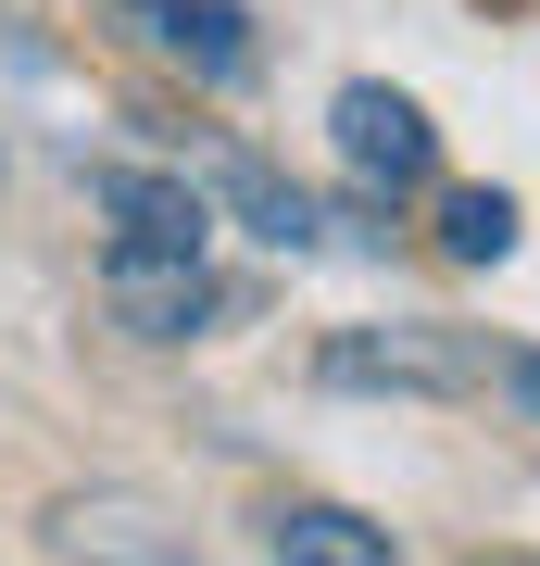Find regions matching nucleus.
Returning a JSON list of instances; mask_svg holds the SVG:
<instances>
[{"label":"nucleus","mask_w":540,"mask_h":566,"mask_svg":"<svg viewBox=\"0 0 540 566\" xmlns=\"http://www.w3.org/2000/svg\"><path fill=\"white\" fill-rule=\"evenodd\" d=\"M39 554L51 566H201L189 516L139 479H88V491H51L39 504Z\"/></svg>","instance_id":"1"},{"label":"nucleus","mask_w":540,"mask_h":566,"mask_svg":"<svg viewBox=\"0 0 540 566\" xmlns=\"http://www.w3.org/2000/svg\"><path fill=\"white\" fill-rule=\"evenodd\" d=\"M327 390H490V340L478 327H441V315H390V327H340L315 353Z\"/></svg>","instance_id":"2"},{"label":"nucleus","mask_w":540,"mask_h":566,"mask_svg":"<svg viewBox=\"0 0 540 566\" xmlns=\"http://www.w3.org/2000/svg\"><path fill=\"white\" fill-rule=\"evenodd\" d=\"M327 126H340V164L378 189V202H402V189H427V177H441V126L402 102L390 76H352L340 102H327Z\"/></svg>","instance_id":"3"},{"label":"nucleus","mask_w":540,"mask_h":566,"mask_svg":"<svg viewBox=\"0 0 540 566\" xmlns=\"http://www.w3.org/2000/svg\"><path fill=\"white\" fill-rule=\"evenodd\" d=\"M114 25L139 51H163L177 76H201V88H240L264 63V25L240 13V0H114Z\"/></svg>","instance_id":"4"},{"label":"nucleus","mask_w":540,"mask_h":566,"mask_svg":"<svg viewBox=\"0 0 540 566\" xmlns=\"http://www.w3.org/2000/svg\"><path fill=\"white\" fill-rule=\"evenodd\" d=\"M100 214H114V252H177L201 264V240H214V202H201L189 177H151V164H100Z\"/></svg>","instance_id":"5"},{"label":"nucleus","mask_w":540,"mask_h":566,"mask_svg":"<svg viewBox=\"0 0 540 566\" xmlns=\"http://www.w3.org/2000/svg\"><path fill=\"white\" fill-rule=\"evenodd\" d=\"M100 303H114L126 340H201L214 315V264H177V252H114L100 264Z\"/></svg>","instance_id":"6"},{"label":"nucleus","mask_w":540,"mask_h":566,"mask_svg":"<svg viewBox=\"0 0 540 566\" xmlns=\"http://www.w3.org/2000/svg\"><path fill=\"white\" fill-rule=\"evenodd\" d=\"M201 189H214V202L240 214L264 252H315V240H327V214L301 202V189H289V177H277L264 151H226V139H214V151H201Z\"/></svg>","instance_id":"7"},{"label":"nucleus","mask_w":540,"mask_h":566,"mask_svg":"<svg viewBox=\"0 0 540 566\" xmlns=\"http://www.w3.org/2000/svg\"><path fill=\"white\" fill-rule=\"evenodd\" d=\"M264 554H277V566H402L390 528L352 516V504H277V516H264Z\"/></svg>","instance_id":"8"},{"label":"nucleus","mask_w":540,"mask_h":566,"mask_svg":"<svg viewBox=\"0 0 540 566\" xmlns=\"http://www.w3.org/2000/svg\"><path fill=\"white\" fill-rule=\"evenodd\" d=\"M441 252L453 264H502L516 252V202L502 189H441Z\"/></svg>","instance_id":"9"},{"label":"nucleus","mask_w":540,"mask_h":566,"mask_svg":"<svg viewBox=\"0 0 540 566\" xmlns=\"http://www.w3.org/2000/svg\"><path fill=\"white\" fill-rule=\"evenodd\" d=\"M502 390H516V403L540 416V353H516V365H502Z\"/></svg>","instance_id":"10"},{"label":"nucleus","mask_w":540,"mask_h":566,"mask_svg":"<svg viewBox=\"0 0 540 566\" xmlns=\"http://www.w3.org/2000/svg\"><path fill=\"white\" fill-rule=\"evenodd\" d=\"M465 566H540V554H465Z\"/></svg>","instance_id":"11"}]
</instances>
